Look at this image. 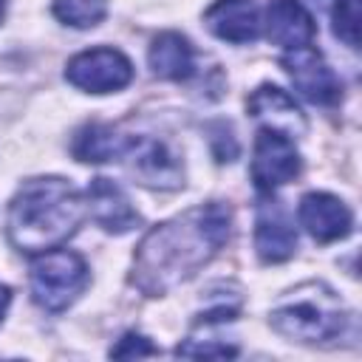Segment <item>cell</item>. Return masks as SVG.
Returning <instances> with one entry per match:
<instances>
[{
    "label": "cell",
    "instance_id": "obj_1",
    "mask_svg": "<svg viewBox=\"0 0 362 362\" xmlns=\"http://www.w3.org/2000/svg\"><path fill=\"white\" fill-rule=\"evenodd\" d=\"M232 232L229 206L212 201L153 226L133 255V283L150 297L167 294L204 269Z\"/></svg>",
    "mask_w": 362,
    "mask_h": 362
},
{
    "label": "cell",
    "instance_id": "obj_2",
    "mask_svg": "<svg viewBox=\"0 0 362 362\" xmlns=\"http://www.w3.org/2000/svg\"><path fill=\"white\" fill-rule=\"evenodd\" d=\"M85 218V201L65 178H31L8 204V240L14 249L40 255L65 243Z\"/></svg>",
    "mask_w": 362,
    "mask_h": 362
},
{
    "label": "cell",
    "instance_id": "obj_3",
    "mask_svg": "<svg viewBox=\"0 0 362 362\" xmlns=\"http://www.w3.org/2000/svg\"><path fill=\"white\" fill-rule=\"evenodd\" d=\"M277 334L297 342H328L337 339L348 322L342 300L325 283H303L288 291L269 314Z\"/></svg>",
    "mask_w": 362,
    "mask_h": 362
},
{
    "label": "cell",
    "instance_id": "obj_4",
    "mask_svg": "<svg viewBox=\"0 0 362 362\" xmlns=\"http://www.w3.org/2000/svg\"><path fill=\"white\" fill-rule=\"evenodd\" d=\"M88 286V263L71 249L40 252L31 263V297L45 311H65Z\"/></svg>",
    "mask_w": 362,
    "mask_h": 362
},
{
    "label": "cell",
    "instance_id": "obj_5",
    "mask_svg": "<svg viewBox=\"0 0 362 362\" xmlns=\"http://www.w3.org/2000/svg\"><path fill=\"white\" fill-rule=\"evenodd\" d=\"M65 79L85 93H116L130 85L133 62L119 48H90L68 59Z\"/></svg>",
    "mask_w": 362,
    "mask_h": 362
},
{
    "label": "cell",
    "instance_id": "obj_6",
    "mask_svg": "<svg viewBox=\"0 0 362 362\" xmlns=\"http://www.w3.org/2000/svg\"><path fill=\"white\" fill-rule=\"evenodd\" d=\"M127 164V173L153 189H175L184 184L181 161L170 153V147L153 136H133L124 141L122 156Z\"/></svg>",
    "mask_w": 362,
    "mask_h": 362
},
{
    "label": "cell",
    "instance_id": "obj_7",
    "mask_svg": "<svg viewBox=\"0 0 362 362\" xmlns=\"http://www.w3.org/2000/svg\"><path fill=\"white\" fill-rule=\"evenodd\" d=\"M303 170V158L294 147V139L277 130H260L252 150V181L260 192H274L277 187L294 181Z\"/></svg>",
    "mask_w": 362,
    "mask_h": 362
},
{
    "label": "cell",
    "instance_id": "obj_8",
    "mask_svg": "<svg viewBox=\"0 0 362 362\" xmlns=\"http://www.w3.org/2000/svg\"><path fill=\"white\" fill-rule=\"evenodd\" d=\"M283 71L288 74L294 90L308 99L311 105H334L342 96V82L337 79V74L328 68V62L322 59V54L314 45H300L291 48L280 57Z\"/></svg>",
    "mask_w": 362,
    "mask_h": 362
},
{
    "label": "cell",
    "instance_id": "obj_9",
    "mask_svg": "<svg viewBox=\"0 0 362 362\" xmlns=\"http://www.w3.org/2000/svg\"><path fill=\"white\" fill-rule=\"evenodd\" d=\"M297 218L305 226V232L320 243L342 240L354 229V215H351L348 204L342 198L331 195V192H308V195H303L300 206H297Z\"/></svg>",
    "mask_w": 362,
    "mask_h": 362
},
{
    "label": "cell",
    "instance_id": "obj_10",
    "mask_svg": "<svg viewBox=\"0 0 362 362\" xmlns=\"http://www.w3.org/2000/svg\"><path fill=\"white\" fill-rule=\"evenodd\" d=\"M246 110L252 119L263 122L266 130H277L288 139L305 136V116L303 110L294 105V99L277 88V85H260L257 90H252V96L246 99Z\"/></svg>",
    "mask_w": 362,
    "mask_h": 362
},
{
    "label": "cell",
    "instance_id": "obj_11",
    "mask_svg": "<svg viewBox=\"0 0 362 362\" xmlns=\"http://www.w3.org/2000/svg\"><path fill=\"white\" fill-rule=\"evenodd\" d=\"M85 209L105 232H113V235H124L139 223V212L133 209L130 198L110 178H93L88 184Z\"/></svg>",
    "mask_w": 362,
    "mask_h": 362
},
{
    "label": "cell",
    "instance_id": "obj_12",
    "mask_svg": "<svg viewBox=\"0 0 362 362\" xmlns=\"http://www.w3.org/2000/svg\"><path fill=\"white\" fill-rule=\"evenodd\" d=\"M266 37L274 45L291 51L300 45H311V40L317 37V25L300 0H272L266 8Z\"/></svg>",
    "mask_w": 362,
    "mask_h": 362
},
{
    "label": "cell",
    "instance_id": "obj_13",
    "mask_svg": "<svg viewBox=\"0 0 362 362\" xmlns=\"http://www.w3.org/2000/svg\"><path fill=\"white\" fill-rule=\"evenodd\" d=\"M206 28L226 42H252L260 37V14L252 0H215L204 11Z\"/></svg>",
    "mask_w": 362,
    "mask_h": 362
},
{
    "label": "cell",
    "instance_id": "obj_14",
    "mask_svg": "<svg viewBox=\"0 0 362 362\" xmlns=\"http://www.w3.org/2000/svg\"><path fill=\"white\" fill-rule=\"evenodd\" d=\"M255 249L263 263H283L297 249V232L291 218L272 201L263 204L255 221Z\"/></svg>",
    "mask_w": 362,
    "mask_h": 362
},
{
    "label": "cell",
    "instance_id": "obj_15",
    "mask_svg": "<svg viewBox=\"0 0 362 362\" xmlns=\"http://www.w3.org/2000/svg\"><path fill=\"white\" fill-rule=\"evenodd\" d=\"M147 62L156 76L170 82H184L195 74V51L178 31H161L147 51Z\"/></svg>",
    "mask_w": 362,
    "mask_h": 362
},
{
    "label": "cell",
    "instance_id": "obj_16",
    "mask_svg": "<svg viewBox=\"0 0 362 362\" xmlns=\"http://www.w3.org/2000/svg\"><path fill=\"white\" fill-rule=\"evenodd\" d=\"M124 141H127V139H124L113 124L90 122V124H85V127L76 130V136H74V141H71V153H74L76 161H85V164H105V161L122 156Z\"/></svg>",
    "mask_w": 362,
    "mask_h": 362
},
{
    "label": "cell",
    "instance_id": "obj_17",
    "mask_svg": "<svg viewBox=\"0 0 362 362\" xmlns=\"http://www.w3.org/2000/svg\"><path fill=\"white\" fill-rule=\"evenodd\" d=\"M107 0H54V17L74 28H93L105 20Z\"/></svg>",
    "mask_w": 362,
    "mask_h": 362
},
{
    "label": "cell",
    "instance_id": "obj_18",
    "mask_svg": "<svg viewBox=\"0 0 362 362\" xmlns=\"http://www.w3.org/2000/svg\"><path fill=\"white\" fill-rule=\"evenodd\" d=\"M334 34L348 45L359 48V0H337L331 8Z\"/></svg>",
    "mask_w": 362,
    "mask_h": 362
},
{
    "label": "cell",
    "instance_id": "obj_19",
    "mask_svg": "<svg viewBox=\"0 0 362 362\" xmlns=\"http://www.w3.org/2000/svg\"><path fill=\"white\" fill-rule=\"evenodd\" d=\"M158 354V348L147 339V337H141V334H124L113 348H110V356H116V359H130V356H156Z\"/></svg>",
    "mask_w": 362,
    "mask_h": 362
},
{
    "label": "cell",
    "instance_id": "obj_20",
    "mask_svg": "<svg viewBox=\"0 0 362 362\" xmlns=\"http://www.w3.org/2000/svg\"><path fill=\"white\" fill-rule=\"evenodd\" d=\"M8 303H11V288L0 283V322H3V317H6V308H8Z\"/></svg>",
    "mask_w": 362,
    "mask_h": 362
},
{
    "label": "cell",
    "instance_id": "obj_21",
    "mask_svg": "<svg viewBox=\"0 0 362 362\" xmlns=\"http://www.w3.org/2000/svg\"><path fill=\"white\" fill-rule=\"evenodd\" d=\"M3 14H6V0H0V20H3Z\"/></svg>",
    "mask_w": 362,
    "mask_h": 362
}]
</instances>
